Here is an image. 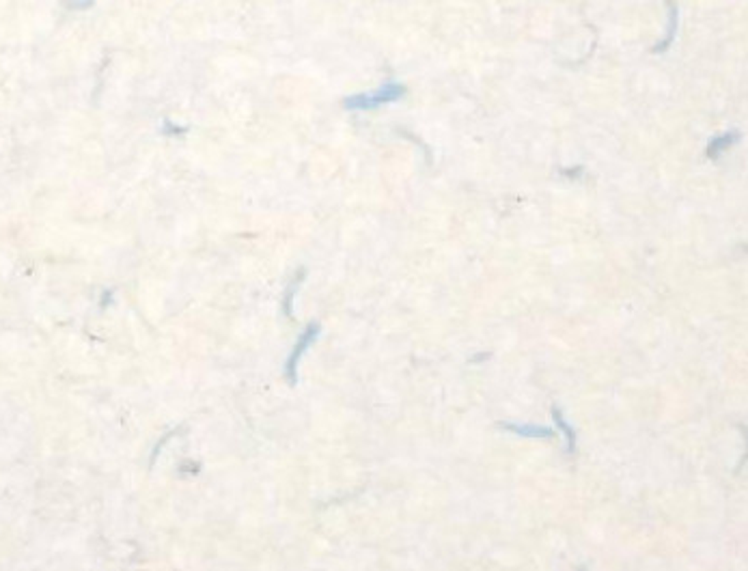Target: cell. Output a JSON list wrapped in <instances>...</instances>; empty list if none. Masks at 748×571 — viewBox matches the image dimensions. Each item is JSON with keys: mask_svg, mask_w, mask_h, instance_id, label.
I'll return each instance as SVG.
<instances>
[{"mask_svg": "<svg viewBox=\"0 0 748 571\" xmlns=\"http://www.w3.org/2000/svg\"><path fill=\"white\" fill-rule=\"evenodd\" d=\"M404 95H406V87L404 84L388 82V84H382L376 91H371V93H358V95L347 97L343 104H345V108H350V110H371V108H380V106L399 102Z\"/></svg>", "mask_w": 748, "mask_h": 571, "instance_id": "1", "label": "cell"}, {"mask_svg": "<svg viewBox=\"0 0 748 571\" xmlns=\"http://www.w3.org/2000/svg\"><path fill=\"white\" fill-rule=\"evenodd\" d=\"M666 9H668V27H666V35L664 39L652 47L654 54H662L666 52V50L670 47L673 39H675V33H677V24H680V9H677V3L675 0H666Z\"/></svg>", "mask_w": 748, "mask_h": 571, "instance_id": "2", "label": "cell"}, {"mask_svg": "<svg viewBox=\"0 0 748 571\" xmlns=\"http://www.w3.org/2000/svg\"><path fill=\"white\" fill-rule=\"evenodd\" d=\"M317 334H319V326L317 324H313V326H309L307 330H305V334L300 336V341H298V345H295V352L291 354V358H289V362H287V373H289V380H295V366H298V360H300V356L307 352V347L317 339Z\"/></svg>", "mask_w": 748, "mask_h": 571, "instance_id": "3", "label": "cell"}, {"mask_svg": "<svg viewBox=\"0 0 748 571\" xmlns=\"http://www.w3.org/2000/svg\"><path fill=\"white\" fill-rule=\"evenodd\" d=\"M501 427H503V429H507V431H511V433L525 436V438H555V436H557V429H552V427H539V425L503 423Z\"/></svg>", "mask_w": 748, "mask_h": 571, "instance_id": "4", "label": "cell"}, {"mask_svg": "<svg viewBox=\"0 0 748 571\" xmlns=\"http://www.w3.org/2000/svg\"><path fill=\"white\" fill-rule=\"evenodd\" d=\"M740 140V132H727V134H720V136H716L710 144H707V149H705V156L707 158H712V160H716L722 151H725V149H729L731 144H735Z\"/></svg>", "mask_w": 748, "mask_h": 571, "instance_id": "5", "label": "cell"}, {"mask_svg": "<svg viewBox=\"0 0 748 571\" xmlns=\"http://www.w3.org/2000/svg\"><path fill=\"white\" fill-rule=\"evenodd\" d=\"M552 416H555L557 427L563 431V436H565V440H567V453H576V433H573V427H569V425L565 423L561 408L555 406V408H552Z\"/></svg>", "mask_w": 748, "mask_h": 571, "instance_id": "6", "label": "cell"}]
</instances>
